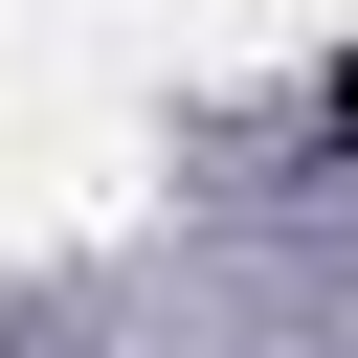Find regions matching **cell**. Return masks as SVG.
Segmentation results:
<instances>
[{"label":"cell","instance_id":"6da1fadb","mask_svg":"<svg viewBox=\"0 0 358 358\" xmlns=\"http://www.w3.org/2000/svg\"><path fill=\"white\" fill-rule=\"evenodd\" d=\"M313 134H336V157H358V45H336V67H313Z\"/></svg>","mask_w":358,"mask_h":358}]
</instances>
